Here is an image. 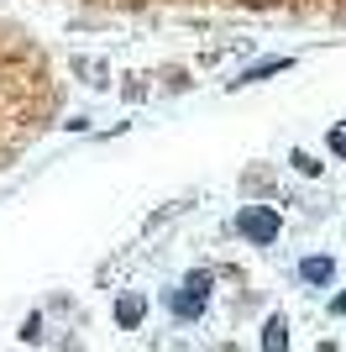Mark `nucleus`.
<instances>
[{"label":"nucleus","mask_w":346,"mask_h":352,"mask_svg":"<svg viewBox=\"0 0 346 352\" xmlns=\"http://www.w3.org/2000/svg\"><path fill=\"white\" fill-rule=\"evenodd\" d=\"M236 232H242L246 242H257V248H268V242H278V232H284V221H278V210H268V206H246L242 216H236Z\"/></svg>","instance_id":"1"},{"label":"nucleus","mask_w":346,"mask_h":352,"mask_svg":"<svg viewBox=\"0 0 346 352\" xmlns=\"http://www.w3.org/2000/svg\"><path fill=\"white\" fill-rule=\"evenodd\" d=\"M210 284H216L210 274H189V279H184V289H178V294L168 300V305H173V316H184V321H194V316L205 310V300H210Z\"/></svg>","instance_id":"2"},{"label":"nucleus","mask_w":346,"mask_h":352,"mask_svg":"<svg viewBox=\"0 0 346 352\" xmlns=\"http://www.w3.org/2000/svg\"><path fill=\"white\" fill-rule=\"evenodd\" d=\"M299 279L304 284H331L336 279V263H331V258H304V263H299Z\"/></svg>","instance_id":"3"},{"label":"nucleus","mask_w":346,"mask_h":352,"mask_svg":"<svg viewBox=\"0 0 346 352\" xmlns=\"http://www.w3.org/2000/svg\"><path fill=\"white\" fill-rule=\"evenodd\" d=\"M262 352H288V326H284V316H268V326H262Z\"/></svg>","instance_id":"4"},{"label":"nucleus","mask_w":346,"mask_h":352,"mask_svg":"<svg viewBox=\"0 0 346 352\" xmlns=\"http://www.w3.org/2000/svg\"><path fill=\"white\" fill-rule=\"evenodd\" d=\"M142 294H126V300H115V321L121 326H142Z\"/></svg>","instance_id":"5"},{"label":"nucleus","mask_w":346,"mask_h":352,"mask_svg":"<svg viewBox=\"0 0 346 352\" xmlns=\"http://www.w3.org/2000/svg\"><path fill=\"white\" fill-rule=\"evenodd\" d=\"M288 69V58H273V63H257V69H246V79H268V74Z\"/></svg>","instance_id":"6"},{"label":"nucleus","mask_w":346,"mask_h":352,"mask_svg":"<svg viewBox=\"0 0 346 352\" xmlns=\"http://www.w3.org/2000/svg\"><path fill=\"white\" fill-rule=\"evenodd\" d=\"M294 168H299V174H315L320 163H315V158H310V153H294Z\"/></svg>","instance_id":"7"},{"label":"nucleus","mask_w":346,"mask_h":352,"mask_svg":"<svg viewBox=\"0 0 346 352\" xmlns=\"http://www.w3.org/2000/svg\"><path fill=\"white\" fill-rule=\"evenodd\" d=\"M331 147H336V153L346 158V132H336V137H331Z\"/></svg>","instance_id":"8"}]
</instances>
